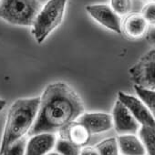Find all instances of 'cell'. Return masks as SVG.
<instances>
[{"instance_id":"1","label":"cell","mask_w":155,"mask_h":155,"mask_svg":"<svg viewBox=\"0 0 155 155\" xmlns=\"http://www.w3.org/2000/svg\"><path fill=\"white\" fill-rule=\"evenodd\" d=\"M83 113V102L70 86L60 81L51 83L40 97L38 115L28 134L55 133L66 130Z\"/></svg>"},{"instance_id":"2","label":"cell","mask_w":155,"mask_h":155,"mask_svg":"<svg viewBox=\"0 0 155 155\" xmlns=\"http://www.w3.org/2000/svg\"><path fill=\"white\" fill-rule=\"evenodd\" d=\"M40 98L18 99L10 106L0 144V155L15 141L29 132L38 115Z\"/></svg>"},{"instance_id":"3","label":"cell","mask_w":155,"mask_h":155,"mask_svg":"<svg viewBox=\"0 0 155 155\" xmlns=\"http://www.w3.org/2000/svg\"><path fill=\"white\" fill-rule=\"evenodd\" d=\"M68 0H48L41 8L32 25V35L41 44L62 22Z\"/></svg>"},{"instance_id":"4","label":"cell","mask_w":155,"mask_h":155,"mask_svg":"<svg viewBox=\"0 0 155 155\" xmlns=\"http://www.w3.org/2000/svg\"><path fill=\"white\" fill-rule=\"evenodd\" d=\"M42 6L38 0H0V18L23 27H32Z\"/></svg>"},{"instance_id":"5","label":"cell","mask_w":155,"mask_h":155,"mask_svg":"<svg viewBox=\"0 0 155 155\" xmlns=\"http://www.w3.org/2000/svg\"><path fill=\"white\" fill-rule=\"evenodd\" d=\"M129 72L134 85L155 90V48L143 55Z\"/></svg>"},{"instance_id":"6","label":"cell","mask_w":155,"mask_h":155,"mask_svg":"<svg viewBox=\"0 0 155 155\" xmlns=\"http://www.w3.org/2000/svg\"><path fill=\"white\" fill-rule=\"evenodd\" d=\"M86 10L89 15L101 26L117 34L121 33L122 24L120 17L111 8V7L103 4L89 5L86 7Z\"/></svg>"},{"instance_id":"7","label":"cell","mask_w":155,"mask_h":155,"mask_svg":"<svg viewBox=\"0 0 155 155\" xmlns=\"http://www.w3.org/2000/svg\"><path fill=\"white\" fill-rule=\"evenodd\" d=\"M113 127L120 134H135L139 131L140 124L133 117L128 108L119 100L115 102L112 110Z\"/></svg>"},{"instance_id":"8","label":"cell","mask_w":155,"mask_h":155,"mask_svg":"<svg viewBox=\"0 0 155 155\" xmlns=\"http://www.w3.org/2000/svg\"><path fill=\"white\" fill-rule=\"evenodd\" d=\"M118 100L121 101L130 111L140 126H149L155 129V119L143 101L137 97L119 91Z\"/></svg>"},{"instance_id":"9","label":"cell","mask_w":155,"mask_h":155,"mask_svg":"<svg viewBox=\"0 0 155 155\" xmlns=\"http://www.w3.org/2000/svg\"><path fill=\"white\" fill-rule=\"evenodd\" d=\"M77 121L83 124L91 132V134H98L108 131L112 129V116L104 112H90L83 113Z\"/></svg>"},{"instance_id":"10","label":"cell","mask_w":155,"mask_h":155,"mask_svg":"<svg viewBox=\"0 0 155 155\" xmlns=\"http://www.w3.org/2000/svg\"><path fill=\"white\" fill-rule=\"evenodd\" d=\"M56 141L55 133L43 132L32 135L27 142L25 155H46L55 147Z\"/></svg>"},{"instance_id":"11","label":"cell","mask_w":155,"mask_h":155,"mask_svg":"<svg viewBox=\"0 0 155 155\" xmlns=\"http://www.w3.org/2000/svg\"><path fill=\"white\" fill-rule=\"evenodd\" d=\"M120 152L122 155H145L141 140L134 134H122L117 138Z\"/></svg>"},{"instance_id":"12","label":"cell","mask_w":155,"mask_h":155,"mask_svg":"<svg viewBox=\"0 0 155 155\" xmlns=\"http://www.w3.org/2000/svg\"><path fill=\"white\" fill-rule=\"evenodd\" d=\"M148 25V22L141 14H131L126 18L122 27L128 37L131 38H138L146 33Z\"/></svg>"},{"instance_id":"13","label":"cell","mask_w":155,"mask_h":155,"mask_svg":"<svg viewBox=\"0 0 155 155\" xmlns=\"http://www.w3.org/2000/svg\"><path fill=\"white\" fill-rule=\"evenodd\" d=\"M66 130L68 140L79 147L85 146L91 140V134L89 130L83 124L77 120L68 125Z\"/></svg>"},{"instance_id":"14","label":"cell","mask_w":155,"mask_h":155,"mask_svg":"<svg viewBox=\"0 0 155 155\" xmlns=\"http://www.w3.org/2000/svg\"><path fill=\"white\" fill-rule=\"evenodd\" d=\"M138 132L146 153L155 155V129L149 126H140Z\"/></svg>"},{"instance_id":"15","label":"cell","mask_w":155,"mask_h":155,"mask_svg":"<svg viewBox=\"0 0 155 155\" xmlns=\"http://www.w3.org/2000/svg\"><path fill=\"white\" fill-rule=\"evenodd\" d=\"M134 90L138 97L148 107V109L155 119V90L142 88L138 85H134Z\"/></svg>"},{"instance_id":"16","label":"cell","mask_w":155,"mask_h":155,"mask_svg":"<svg viewBox=\"0 0 155 155\" xmlns=\"http://www.w3.org/2000/svg\"><path fill=\"white\" fill-rule=\"evenodd\" d=\"M100 155H120V150L117 139L108 138L95 146Z\"/></svg>"},{"instance_id":"17","label":"cell","mask_w":155,"mask_h":155,"mask_svg":"<svg viewBox=\"0 0 155 155\" xmlns=\"http://www.w3.org/2000/svg\"><path fill=\"white\" fill-rule=\"evenodd\" d=\"M55 148L56 150L61 155H80L81 153V147L77 146L68 139L57 140Z\"/></svg>"},{"instance_id":"18","label":"cell","mask_w":155,"mask_h":155,"mask_svg":"<svg viewBox=\"0 0 155 155\" xmlns=\"http://www.w3.org/2000/svg\"><path fill=\"white\" fill-rule=\"evenodd\" d=\"M28 140L26 137H23L14 143H12L4 152L2 155H25L26 146H27Z\"/></svg>"},{"instance_id":"19","label":"cell","mask_w":155,"mask_h":155,"mask_svg":"<svg viewBox=\"0 0 155 155\" xmlns=\"http://www.w3.org/2000/svg\"><path fill=\"white\" fill-rule=\"evenodd\" d=\"M110 7L119 16H124L131 10V0H110Z\"/></svg>"},{"instance_id":"20","label":"cell","mask_w":155,"mask_h":155,"mask_svg":"<svg viewBox=\"0 0 155 155\" xmlns=\"http://www.w3.org/2000/svg\"><path fill=\"white\" fill-rule=\"evenodd\" d=\"M141 15L148 22V24L155 25V2L146 4L142 8Z\"/></svg>"},{"instance_id":"21","label":"cell","mask_w":155,"mask_h":155,"mask_svg":"<svg viewBox=\"0 0 155 155\" xmlns=\"http://www.w3.org/2000/svg\"><path fill=\"white\" fill-rule=\"evenodd\" d=\"M80 155H100L96 148L94 147H85L81 150Z\"/></svg>"},{"instance_id":"22","label":"cell","mask_w":155,"mask_h":155,"mask_svg":"<svg viewBox=\"0 0 155 155\" xmlns=\"http://www.w3.org/2000/svg\"><path fill=\"white\" fill-rule=\"evenodd\" d=\"M147 39L149 40V42H150L151 44L155 45V28H152L150 31V33L147 36Z\"/></svg>"},{"instance_id":"23","label":"cell","mask_w":155,"mask_h":155,"mask_svg":"<svg viewBox=\"0 0 155 155\" xmlns=\"http://www.w3.org/2000/svg\"><path fill=\"white\" fill-rule=\"evenodd\" d=\"M6 104H7V101H6L5 100L0 99V112H1V111L3 110V109L5 108Z\"/></svg>"},{"instance_id":"24","label":"cell","mask_w":155,"mask_h":155,"mask_svg":"<svg viewBox=\"0 0 155 155\" xmlns=\"http://www.w3.org/2000/svg\"><path fill=\"white\" fill-rule=\"evenodd\" d=\"M46 155H61V154H59L58 151H49V152L47 153Z\"/></svg>"}]
</instances>
